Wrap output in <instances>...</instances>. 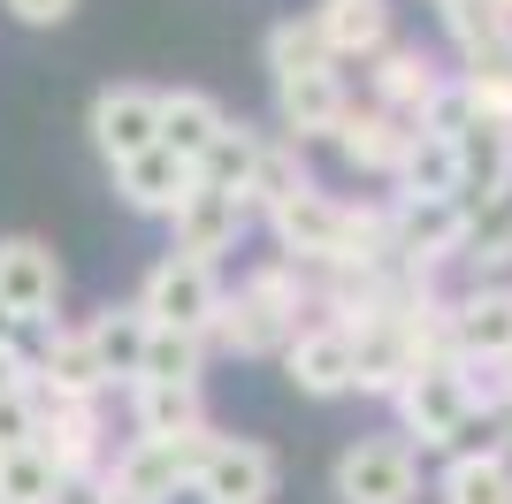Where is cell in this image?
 I'll return each mask as SVG.
<instances>
[{
	"instance_id": "1",
	"label": "cell",
	"mask_w": 512,
	"mask_h": 504,
	"mask_svg": "<svg viewBox=\"0 0 512 504\" xmlns=\"http://www.w3.org/2000/svg\"><path fill=\"white\" fill-rule=\"evenodd\" d=\"M268 230H276V260L291 268H390V222L383 207H352V199H329V191H299L268 207Z\"/></svg>"
},
{
	"instance_id": "5",
	"label": "cell",
	"mask_w": 512,
	"mask_h": 504,
	"mask_svg": "<svg viewBox=\"0 0 512 504\" xmlns=\"http://www.w3.org/2000/svg\"><path fill=\"white\" fill-rule=\"evenodd\" d=\"M383 222H390V268L406 275H436L467 245V207L459 199H398V207H383Z\"/></svg>"
},
{
	"instance_id": "30",
	"label": "cell",
	"mask_w": 512,
	"mask_h": 504,
	"mask_svg": "<svg viewBox=\"0 0 512 504\" xmlns=\"http://www.w3.org/2000/svg\"><path fill=\"white\" fill-rule=\"evenodd\" d=\"M253 153H260V130L245 123H222V138L207 146V161L192 168L207 191H230V199H245V176H253Z\"/></svg>"
},
{
	"instance_id": "14",
	"label": "cell",
	"mask_w": 512,
	"mask_h": 504,
	"mask_svg": "<svg viewBox=\"0 0 512 504\" xmlns=\"http://www.w3.org/2000/svg\"><path fill=\"white\" fill-rule=\"evenodd\" d=\"M444 84H451V77L436 69V54H428V46H398V39H390L383 54H375V107H383V115H398V123H421Z\"/></svg>"
},
{
	"instance_id": "11",
	"label": "cell",
	"mask_w": 512,
	"mask_h": 504,
	"mask_svg": "<svg viewBox=\"0 0 512 504\" xmlns=\"http://www.w3.org/2000/svg\"><path fill=\"white\" fill-rule=\"evenodd\" d=\"M92 146L107 153V168H123L146 146H161V92L153 84H107L92 100Z\"/></svg>"
},
{
	"instance_id": "12",
	"label": "cell",
	"mask_w": 512,
	"mask_h": 504,
	"mask_svg": "<svg viewBox=\"0 0 512 504\" xmlns=\"http://www.w3.org/2000/svg\"><path fill=\"white\" fill-rule=\"evenodd\" d=\"M169 230H176V245L169 252H184V260H222V252L245 237V199H230V191H207L192 176V191L176 199V214H169Z\"/></svg>"
},
{
	"instance_id": "17",
	"label": "cell",
	"mask_w": 512,
	"mask_h": 504,
	"mask_svg": "<svg viewBox=\"0 0 512 504\" xmlns=\"http://www.w3.org/2000/svg\"><path fill=\"white\" fill-rule=\"evenodd\" d=\"M31 382H39L46 398H77V405H100V390H107V375H100V359H92V344H85V329H46V344H39V359H31Z\"/></svg>"
},
{
	"instance_id": "35",
	"label": "cell",
	"mask_w": 512,
	"mask_h": 504,
	"mask_svg": "<svg viewBox=\"0 0 512 504\" xmlns=\"http://www.w3.org/2000/svg\"><path fill=\"white\" fill-rule=\"evenodd\" d=\"M77 0H8V16L16 23H31V31H46V23H62Z\"/></svg>"
},
{
	"instance_id": "16",
	"label": "cell",
	"mask_w": 512,
	"mask_h": 504,
	"mask_svg": "<svg viewBox=\"0 0 512 504\" xmlns=\"http://www.w3.org/2000/svg\"><path fill=\"white\" fill-rule=\"evenodd\" d=\"M329 138H337V153L352 168H367V176H398V161H406V146H413V123H398V115H383V107L367 100V107H344Z\"/></svg>"
},
{
	"instance_id": "37",
	"label": "cell",
	"mask_w": 512,
	"mask_h": 504,
	"mask_svg": "<svg viewBox=\"0 0 512 504\" xmlns=\"http://www.w3.org/2000/svg\"><path fill=\"white\" fill-rule=\"evenodd\" d=\"M23 382H31V359H23V344H8L0 352V390H23Z\"/></svg>"
},
{
	"instance_id": "27",
	"label": "cell",
	"mask_w": 512,
	"mask_h": 504,
	"mask_svg": "<svg viewBox=\"0 0 512 504\" xmlns=\"http://www.w3.org/2000/svg\"><path fill=\"white\" fill-rule=\"evenodd\" d=\"M436 504H512V459H482V451H459L436 474Z\"/></svg>"
},
{
	"instance_id": "29",
	"label": "cell",
	"mask_w": 512,
	"mask_h": 504,
	"mask_svg": "<svg viewBox=\"0 0 512 504\" xmlns=\"http://www.w3.org/2000/svg\"><path fill=\"white\" fill-rule=\"evenodd\" d=\"M459 260H474L482 283H497V275L512 268V191L490 199V207H467V245H459Z\"/></svg>"
},
{
	"instance_id": "39",
	"label": "cell",
	"mask_w": 512,
	"mask_h": 504,
	"mask_svg": "<svg viewBox=\"0 0 512 504\" xmlns=\"http://www.w3.org/2000/svg\"><path fill=\"white\" fill-rule=\"evenodd\" d=\"M490 375H497V390H505V398H512V359H497Z\"/></svg>"
},
{
	"instance_id": "31",
	"label": "cell",
	"mask_w": 512,
	"mask_h": 504,
	"mask_svg": "<svg viewBox=\"0 0 512 504\" xmlns=\"http://www.w3.org/2000/svg\"><path fill=\"white\" fill-rule=\"evenodd\" d=\"M199 367H207V336L146 329V352H138V382H199Z\"/></svg>"
},
{
	"instance_id": "6",
	"label": "cell",
	"mask_w": 512,
	"mask_h": 504,
	"mask_svg": "<svg viewBox=\"0 0 512 504\" xmlns=\"http://www.w3.org/2000/svg\"><path fill=\"white\" fill-rule=\"evenodd\" d=\"M207 436H130L100 482L138 497V504H169L176 489H192V466H199V451H207Z\"/></svg>"
},
{
	"instance_id": "19",
	"label": "cell",
	"mask_w": 512,
	"mask_h": 504,
	"mask_svg": "<svg viewBox=\"0 0 512 504\" xmlns=\"http://www.w3.org/2000/svg\"><path fill=\"white\" fill-rule=\"evenodd\" d=\"M451 153H459V207H490L512 191V130L467 123L451 138Z\"/></svg>"
},
{
	"instance_id": "10",
	"label": "cell",
	"mask_w": 512,
	"mask_h": 504,
	"mask_svg": "<svg viewBox=\"0 0 512 504\" xmlns=\"http://www.w3.org/2000/svg\"><path fill=\"white\" fill-rule=\"evenodd\" d=\"M444 329H451V359H467V367L512 359V283H474V291L444 298Z\"/></svg>"
},
{
	"instance_id": "21",
	"label": "cell",
	"mask_w": 512,
	"mask_h": 504,
	"mask_svg": "<svg viewBox=\"0 0 512 504\" xmlns=\"http://www.w3.org/2000/svg\"><path fill=\"white\" fill-rule=\"evenodd\" d=\"M222 123H230V115H222L214 92H192V84H184V92H161V153H176L184 168L207 161V146L222 138Z\"/></svg>"
},
{
	"instance_id": "24",
	"label": "cell",
	"mask_w": 512,
	"mask_h": 504,
	"mask_svg": "<svg viewBox=\"0 0 512 504\" xmlns=\"http://www.w3.org/2000/svg\"><path fill=\"white\" fill-rule=\"evenodd\" d=\"M299 191H314V176H306V146H291V138H268L260 130V153H253V176H245V214H268L283 207V199H299Z\"/></svg>"
},
{
	"instance_id": "2",
	"label": "cell",
	"mask_w": 512,
	"mask_h": 504,
	"mask_svg": "<svg viewBox=\"0 0 512 504\" xmlns=\"http://www.w3.org/2000/svg\"><path fill=\"white\" fill-rule=\"evenodd\" d=\"M268 69H276V107H283V138H291V146L329 138V130H337V115L352 107L337 62L321 54L314 23H299V16L268 31Z\"/></svg>"
},
{
	"instance_id": "33",
	"label": "cell",
	"mask_w": 512,
	"mask_h": 504,
	"mask_svg": "<svg viewBox=\"0 0 512 504\" xmlns=\"http://www.w3.org/2000/svg\"><path fill=\"white\" fill-rule=\"evenodd\" d=\"M54 466L39 459V443H16V451H0V504H54Z\"/></svg>"
},
{
	"instance_id": "38",
	"label": "cell",
	"mask_w": 512,
	"mask_h": 504,
	"mask_svg": "<svg viewBox=\"0 0 512 504\" xmlns=\"http://www.w3.org/2000/svg\"><path fill=\"white\" fill-rule=\"evenodd\" d=\"M8 344H23V329H16L8 314H0V352H8Z\"/></svg>"
},
{
	"instance_id": "32",
	"label": "cell",
	"mask_w": 512,
	"mask_h": 504,
	"mask_svg": "<svg viewBox=\"0 0 512 504\" xmlns=\"http://www.w3.org/2000/svg\"><path fill=\"white\" fill-rule=\"evenodd\" d=\"M444 31H451V46H459V62H474V54H490V46L512 39V23L497 16V0H444Z\"/></svg>"
},
{
	"instance_id": "26",
	"label": "cell",
	"mask_w": 512,
	"mask_h": 504,
	"mask_svg": "<svg viewBox=\"0 0 512 504\" xmlns=\"http://www.w3.org/2000/svg\"><path fill=\"white\" fill-rule=\"evenodd\" d=\"M398 199H459V153L436 130H413L406 161H398Z\"/></svg>"
},
{
	"instance_id": "22",
	"label": "cell",
	"mask_w": 512,
	"mask_h": 504,
	"mask_svg": "<svg viewBox=\"0 0 512 504\" xmlns=\"http://www.w3.org/2000/svg\"><path fill=\"white\" fill-rule=\"evenodd\" d=\"M130 420L138 436H207V398L199 382H130Z\"/></svg>"
},
{
	"instance_id": "34",
	"label": "cell",
	"mask_w": 512,
	"mask_h": 504,
	"mask_svg": "<svg viewBox=\"0 0 512 504\" xmlns=\"http://www.w3.org/2000/svg\"><path fill=\"white\" fill-rule=\"evenodd\" d=\"M31 428H39V382H23V390H0V451L31 443Z\"/></svg>"
},
{
	"instance_id": "8",
	"label": "cell",
	"mask_w": 512,
	"mask_h": 504,
	"mask_svg": "<svg viewBox=\"0 0 512 504\" xmlns=\"http://www.w3.org/2000/svg\"><path fill=\"white\" fill-rule=\"evenodd\" d=\"M62 306V260L39 237H0V314L16 329H54Z\"/></svg>"
},
{
	"instance_id": "3",
	"label": "cell",
	"mask_w": 512,
	"mask_h": 504,
	"mask_svg": "<svg viewBox=\"0 0 512 504\" xmlns=\"http://www.w3.org/2000/svg\"><path fill=\"white\" fill-rule=\"evenodd\" d=\"M497 398V375L490 367H467V359H444V367H413L406 390H398V420H406V451H459L467 420Z\"/></svg>"
},
{
	"instance_id": "20",
	"label": "cell",
	"mask_w": 512,
	"mask_h": 504,
	"mask_svg": "<svg viewBox=\"0 0 512 504\" xmlns=\"http://www.w3.org/2000/svg\"><path fill=\"white\" fill-rule=\"evenodd\" d=\"M207 344H222L230 359H283V344H291V329H283L260 298L245 291H222V306H214L207 321Z\"/></svg>"
},
{
	"instance_id": "41",
	"label": "cell",
	"mask_w": 512,
	"mask_h": 504,
	"mask_svg": "<svg viewBox=\"0 0 512 504\" xmlns=\"http://www.w3.org/2000/svg\"><path fill=\"white\" fill-rule=\"evenodd\" d=\"M497 16H505V23H512V0H497Z\"/></svg>"
},
{
	"instance_id": "18",
	"label": "cell",
	"mask_w": 512,
	"mask_h": 504,
	"mask_svg": "<svg viewBox=\"0 0 512 504\" xmlns=\"http://www.w3.org/2000/svg\"><path fill=\"white\" fill-rule=\"evenodd\" d=\"M283 367L306 398H344L352 390V336L329 329V321H306L291 344H283Z\"/></svg>"
},
{
	"instance_id": "4",
	"label": "cell",
	"mask_w": 512,
	"mask_h": 504,
	"mask_svg": "<svg viewBox=\"0 0 512 504\" xmlns=\"http://www.w3.org/2000/svg\"><path fill=\"white\" fill-rule=\"evenodd\" d=\"M138 314H146V329H176V336H207L214 306H222V275L207 268V260H184V252H169V260H153L146 291L130 298Z\"/></svg>"
},
{
	"instance_id": "9",
	"label": "cell",
	"mask_w": 512,
	"mask_h": 504,
	"mask_svg": "<svg viewBox=\"0 0 512 504\" xmlns=\"http://www.w3.org/2000/svg\"><path fill=\"white\" fill-rule=\"evenodd\" d=\"M337 497L344 504H413L421 497V459L398 436H367L337 459Z\"/></svg>"
},
{
	"instance_id": "25",
	"label": "cell",
	"mask_w": 512,
	"mask_h": 504,
	"mask_svg": "<svg viewBox=\"0 0 512 504\" xmlns=\"http://www.w3.org/2000/svg\"><path fill=\"white\" fill-rule=\"evenodd\" d=\"M85 344H92V359H100V375H107V382H138L146 314H138V306H100V314L85 321Z\"/></svg>"
},
{
	"instance_id": "13",
	"label": "cell",
	"mask_w": 512,
	"mask_h": 504,
	"mask_svg": "<svg viewBox=\"0 0 512 504\" xmlns=\"http://www.w3.org/2000/svg\"><path fill=\"white\" fill-rule=\"evenodd\" d=\"M31 443H39V459L54 466V474H100V405H77V398H46L39 390V428H31Z\"/></svg>"
},
{
	"instance_id": "7",
	"label": "cell",
	"mask_w": 512,
	"mask_h": 504,
	"mask_svg": "<svg viewBox=\"0 0 512 504\" xmlns=\"http://www.w3.org/2000/svg\"><path fill=\"white\" fill-rule=\"evenodd\" d=\"M192 497L199 504H268L276 497V451L253 436H207L192 466Z\"/></svg>"
},
{
	"instance_id": "42",
	"label": "cell",
	"mask_w": 512,
	"mask_h": 504,
	"mask_svg": "<svg viewBox=\"0 0 512 504\" xmlns=\"http://www.w3.org/2000/svg\"><path fill=\"white\" fill-rule=\"evenodd\" d=\"M436 8H444V0H436Z\"/></svg>"
},
{
	"instance_id": "28",
	"label": "cell",
	"mask_w": 512,
	"mask_h": 504,
	"mask_svg": "<svg viewBox=\"0 0 512 504\" xmlns=\"http://www.w3.org/2000/svg\"><path fill=\"white\" fill-rule=\"evenodd\" d=\"M237 291L260 298V306H268V314H276L291 336H299L306 314H314V283H306V268H291V260H260V268L237 283Z\"/></svg>"
},
{
	"instance_id": "40",
	"label": "cell",
	"mask_w": 512,
	"mask_h": 504,
	"mask_svg": "<svg viewBox=\"0 0 512 504\" xmlns=\"http://www.w3.org/2000/svg\"><path fill=\"white\" fill-rule=\"evenodd\" d=\"M100 504H138V497H123V489H107V497H100Z\"/></svg>"
},
{
	"instance_id": "15",
	"label": "cell",
	"mask_w": 512,
	"mask_h": 504,
	"mask_svg": "<svg viewBox=\"0 0 512 504\" xmlns=\"http://www.w3.org/2000/svg\"><path fill=\"white\" fill-rule=\"evenodd\" d=\"M306 23L329 62H375L390 46V0H321Z\"/></svg>"
},
{
	"instance_id": "23",
	"label": "cell",
	"mask_w": 512,
	"mask_h": 504,
	"mask_svg": "<svg viewBox=\"0 0 512 504\" xmlns=\"http://www.w3.org/2000/svg\"><path fill=\"white\" fill-rule=\"evenodd\" d=\"M115 191H123V207H130V214H176V199L192 191V168L176 161V153L146 146L138 161L115 168Z\"/></svg>"
},
{
	"instance_id": "36",
	"label": "cell",
	"mask_w": 512,
	"mask_h": 504,
	"mask_svg": "<svg viewBox=\"0 0 512 504\" xmlns=\"http://www.w3.org/2000/svg\"><path fill=\"white\" fill-rule=\"evenodd\" d=\"M100 474H107V466H100ZM100 474H62V482H54V504H100L107 497Z\"/></svg>"
}]
</instances>
